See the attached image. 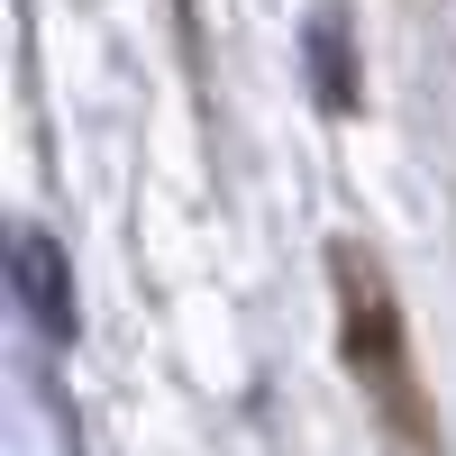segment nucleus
<instances>
[{
  "instance_id": "nucleus-1",
  "label": "nucleus",
  "mask_w": 456,
  "mask_h": 456,
  "mask_svg": "<svg viewBox=\"0 0 456 456\" xmlns=\"http://www.w3.org/2000/svg\"><path fill=\"white\" fill-rule=\"evenodd\" d=\"M19 274H28L37 320H46V329L64 338V329H73V311H64V283H55V256H46V238H19Z\"/></svg>"
}]
</instances>
